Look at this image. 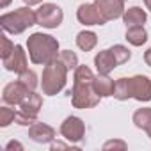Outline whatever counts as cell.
Returning <instances> with one entry per match:
<instances>
[{"mask_svg": "<svg viewBox=\"0 0 151 151\" xmlns=\"http://www.w3.org/2000/svg\"><path fill=\"white\" fill-rule=\"evenodd\" d=\"M123 22H124L126 29H128V27L144 25V23L147 22V14H146V11H144L142 7H139V6H133V7H128V9H124V13H123Z\"/></svg>", "mask_w": 151, "mask_h": 151, "instance_id": "obj_15", "label": "cell"}, {"mask_svg": "<svg viewBox=\"0 0 151 151\" xmlns=\"http://www.w3.org/2000/svg\"><path fill=\"white\" fill-rule=\"evenodd\" d=\"M9 4H11V0H0V7H2V9H4V7H7Z\"/></svg>", "mask_w": 151, "mask_h": 151, "instance_id": "obj_31", "label": "cell"}, {"mask_svg": "<svg viewBox=\"0 0 151 151\" xmlns=\"http://www.w3.org/2000/svg\"><path fill=\"white\" fill-rule=\"evenodd\" d=\"M94 6L105 22L116 20L124 13V0H94Z\"/></svg>", "mask_w": 151, "mask_h": 151, "instance_id": "obj_9", "label": "cell"}, {"mask_svg": "<svg viewBox=\"0 0 151 151\" xmlns=\"http://www.w3.org/2000/svg\"><path fill=\"white\" fill-rule=\"evenodd\" d=\"M60 135L68 142H71V144L80 142L84 139V135H86V124H84V121L80 117H77V116H68L62 121V124H60Z\"/></svg>", "mask_w": 151, "mask_h": 151, "instance_id": "obj_6", "label": "cell"}, {"mask_svg": "<svg viewBox=\"0 0 151 151\" xmlns=\"http://www.w3.org/2000/svg\"><path fill=\"white\" fill-rule=\"evenodd\" d=\"M68 68L59 60H52L45 66L43 69V77H41V89H43V94L46 96H55L59 94L64 87H66V82H68Z\"/></svg>", "mask_w": 151, "mask_h": 151, "instance_id": "obj_3", "label": "cell"}, {"mask_svg": "<svg viewBox=\"0 0 151 151\" xmlns=\"http://www.w3.org/2000/svg\"><path fill=\"white\" fill-rule=\"evenodd\" d=\"M18 107H20V110L25 112L27 116L37 117V114H39V110H41V107H43V98H41V94L30 91V93L23 98V101H22Z\"/></svg>", "mask_w": 151, "mask_h": 151, "instance_id": "obj_14", "label": "cell"}, {"mask_svg": "<svg viewBox=\"0 0 151 151\" xmlns=\"http://www.w3.org/2000/svg\"><path fill=\"white\" fill-rule=\"evenodd\" d=\"M144 62L151 68V48H147V50L144 52Z\"/></svg>", "mask_w": 151, "mask_h": 151, "instance_id": "obj_29", "label": "cell"}, {"mask_svg": "<svg viewBox=\"0 0 151 151\" xmlns=\"http://www.w3.org/2000/svg\"><path fill=\"white\" fill-rule=\"evenodd\" d=\"M57 59H59L69 71L78 68V57H77V53L71 52V50H62V52H59V57H57Z\"/></svg>", "mask_w": 151, "mask_h": 151, "instance_id": "obj_22", "label": "cell"}, {"mask_svg": "<svg viewBox=\"0 0 151 151\" xmlns=\"http://www.w3.org/2000/svg\"><path fill=\"white\" fill-rule=\"evenodd\" d=\"M128 146H126V142L124 140H107L105 144H103V149L105 151H109V149H121V151H124Z\"/></svg>", "mask_w": 151, "mask_h": 151, "instance_id": "obj_27", "label": "cell"}, {"mask_svg": "<svg viewBox=\"0 0 151 151\" xmlns=\"http://www.w3.org/2000/svg\"><path fill=\"white\" fill-rule=\"evenodd\" d=\"M13 121H16V112L9 107H0V126L6 128Z\"/></svg>", "mask_w": 151, "mask_h": 151, "instance_id": "obj_24", "label": "cell"}, {"mask_svg": "<svg viewBox=\"0 0 151 151\" xmlns=\"http://www.w3.org/2000/svg\"><path fill=\"white\" fill-rule=\"evenodd\" d=\"M130 96L137 101H151V78L146 75L130 77Z\"/></svg>", "mask_w": 151, "mask_h": 151, "instance_id": "obj_7", "label": "cell"}, {"mask_svg": "<svg viewBox=\"0 0 151 151\" xmlns=\"http://www.w3.org/2000/svg\"><path fill=\"white\" fill-rule=\"evenodd\" d=\"M124 39L133 45V46H142L146 41H147V32L144 29V25H137V27H128L126 29V34H124Z\"/></svg>", "mask_w": 151, "mask_h": 151, "instance_id": "obj_18", "label": "cell"}, {"mask_svg": "<svg viewBox=\"0 0 151 151\" xmlns=\"http://www.w3.org/2000/svg\"><path fill=\"white\" fill-rule=\"evenodd\" d=\"M23 2H25V6H41L43 4V0H23Z\"/></svg>", "mask_w": 151, "mask_h": 151, "instance_id": "obj_30", "label": "cell"}, {"mask_svg": "<svg viewBox=\"0 0 151 151\" xmlns=\"http://www.w3.org/2000/svg\"><path fill=\"white\" fill-rule=\"evenodd\" d=\"M29 137L37 144H50L55 139V130L46 123L36 121L32 126H29Z\"/></svg>", "mask_w": 151, "mask_h": 151, "instance_id": "obj_12", "label": "cell"}, {"mask_svg": "<svg viewBox=\"0 0 151 151\" xmlns=\"http://www.w3.org/2000/svg\"><path fill=\"white\" fill-rule=\"evenodd\" d=\"M29 93H30V91H29L20 80H16V82H9V84L4 87L2 98H4V101H6L7 105H20V103L23 101V98H25Z\"/></svg>", "mask_w": 151, "mask_h": 151, "instance_id": "obj_11", "label": "cell"}, {"mask_svg": "<svg viewBox=\"0 0 151 151\" xmlns=\"http://www.w3.org/2000/svg\"><path fill=\"white\" fill-rule=\"evenodd\" d=\"M114 98L119 101L130 100V78H117L116 80V87H114Z\"/></svg>", "mask_w": 151, "mask_h": 151, "instance_id": "obj_20", "label": "cell"}, {"mask_svg": "<svg viewBox=\"0 0 151 151\" xmlns=\"http://www.w3.org/2000/svg\"><path fill=\"white\" fill-rule=\"evenodd\" d=\"M94 66H96V71H98V73L109 75V73H110L114 68H117L119 64H117L114 53H112L110 48H109V50H101V52L96 53V57H94Z\"/></svg>", "mask_w": 151, "mask_h": 151, "instance_id": "obj_13", "label": "cell"}, {"mask_svg": "<svg viewBox=\"0 0 151 151\" xmlns=\"http://www.w3.org/2000/svg\"><path fill=\"white\" fill-rule=\"evenodd\" d=\"M36 20H37V25L45 29H57L64 20V13L57 4L43 2L39 9H36Z\"/></svg>", "mask_w": 151, "mask_h": 151, "instance_id": "obj_5", "label": "cell"}, {"mask_svg": "<svg viewBox=\"0 0 151 151\" xmlns=\"http://www.w3.org/2000/svg\"><path fill=\"white\" fill-rule=\"evenodd\" d=\"M110 52L114 53V57H116V60H117L119 66L124 64V62H128L130 57H132V52H130L124 45H114V46L110 48Z\"/></svg>", "mask_w": 151, "mask_h": 151, "instance_id": "obj_23", "label": "cell"}, {"mask_svg": "<svg viewBox=\"0 0 151 151\" xmlns=\"http://www.w3.org/2000/svg\"><path fill=\"white\" fill-rule=\"evenodd\" d=\"M6 149H7V151H11V149H23V146H22L18 140H11V142L6 146Z\"/></svg>", "mask_w": 151, "mask_h": 151, "instance_id": "obj_28", "label": "cell"}, {"mask_svg": "<svg viewBox=\"0 0 151 151\" xmlns=\"http://www.w3.org/2000/svg\"><path fill=\"white\" fill-rule=\"evenodd\" d=\"M94 77L96 75L91 71L89 66H80L75 69L73 75V89L68 91V94L71 96V103L75 109H93L100 103L101 96L94 91Z\"/></svg>", "mask_w": 151, "mask_h": 151, "instance_id": "obj_1", "label": "cell"}, {"mask_svg": "<svg viewBox=\"0 0 151 151\" xmlns=\"http://www.w3.org/2000/svg\"><path fill=\"white\" fill-rule=\"evenodd\" d=\"M37 121V117H32V116H27L25 112H16V123L22 124V126H32L34 123Z\"/></svg>", "mask_w": 151, "mask_h": 151, "instance_id": "obj_25", "label": "cell"}, {"mask_svg": "<svg viewBox=\"0 0 151 151\" xmlns=\"http://www.w3.org/2000/svg\"><path fill=\"white\" fill-rule=\"evenodd\" d=\"M132 121L137 128L144 130L147 133V137L151 139V109L149 107H142V109H137L132 116Z\"/></svg>", "mask_w": 151, "mask_h": 151, "instance_id": "obj_17", "label": "cell"}, {"mask_svg": "<svg viewBox=\"0 0 151 151\" xmlns=\"http://www.w3.org/2000/svg\"><path fill=\"white\" fill-rule=\"evenodd\" d=\"M114 87H116V82L109 77V75L98 73L96 77H94V91H96L101 98L114 96Z\"/></svg>", "mask_w": 151, "mask_h": 151, "instance_id": "obj_16", "label": "cell"}, {"mask_svg": "<svg viewBox=\"0 0 151 151\" xmlns=\"http://www.w3.org/2000/svg\"><path fill=\"white\" fill-rule=\"evenodd\" d=\"M144 6H146V9H149V13H151V0H144Z\"/></svg>", "mask_w": 151, "mask_h": 151, "instance_id": "obj_32", "label": "cell"}, {"mask_svg": "<svg viewBox=\"0 0 151 151\" xmlns=\"http://www.w3.org/2000/svg\"><path fill=\"white\" fill-rule=\"evenodd\" d=\"M18 80H20L29 91H36V87L39 86L37 75H36V71H32V69H25L23 73H18Z\"/></svg>", "mask_w": 151, "mask_h": 151, "instance_id": "obj_21", "label": "cell"}, {"mask_svg": "<svg viewBox=\"0 0 151 151\" xmlns=\"http://www.w3.org/2000/svg\"><path fill=\"white\" fill-rule=\"evenodd\" d=\"M4 62V68L7 71H13V73H23L25 69H29V60H27V52L23 50L22 45H16L14 50L6 57L2 59Z\"/></svg>", "mask_w": 151, "mask_h": 151, "instance_id": "obj_8", "label": "cell"}, {"mask_svg": "<svg viewBox=\"0 0 151 151\" xmlns=\"http://www.w3.org/2000/svg\"><path fill=\"white\" fill-rule=\"evenodd\" d=\"M14 43L7 37V36H2V50H0V55H2V59H6L13 50H14Z\"/></svg>", "mask_w": 151, "mask_h": 151, "instance_id": "obj_26", "label": "cell"}, {"mask_svg": "<svg viewBox=\"0 0 151 151\" xmlns=\"http://www.w3.org/2000/svg\"><path fill=\"white\" fill-rule=\"evenodd\" d=\"M0 25L7 34H23L27 29H30L32 25H37L36 20V11L30 9V6H23L18 7L11 13H6L0 16Z\"/></svg>", "mask_w": 151, "mask_h": 151, "instance_id": "obj_4", "label": "cell"}, {"mask_svg": "<svg viewBox=\"0 0 151 151\" xmlns=\"http://www.w3.org/2000/svg\"><path fill=\"white\" fill-rule=\"evenodd\" d=\"M27 50H29V59L32 64L46 66L48 62L59 57V41L50 34L34 32L27 39Z\"/></svg>", "mask_w": 151, "mask_h": 151, "instance_id": "obj_2", "label": "cell"}, {"mask_svg": "<svg viewBox=\"0 0 151 151\" xmlns=\"http://www.w3.org/2000/svg\"><path fill=\"white\" fill-rule=\"evenodd\" d=\"M98 45V36L93 30H82L77 34V46L82 52H91Z\"/></svg>", "mask_w": 151, "mask_h": 151, "instance_id": "obj_19", "label": "cell"}, {"mask_svg": "<svg viewBox=\"0 0 151 151\" xmlns=\"http://www.w3.org/2000/svg\"><path fill=\"white\" fill-rule=\"evenodd\" d=\"M77 18L86 27H91V25H105L107 23L103 20V16L100 14L98 7L94 6V2L93 4H82L78 7V11H77Z\"/></svg>", "mask_w": 151, "mask_h": 151, "instance_id": "obj_10", "label": "cell"}]
</instances>
